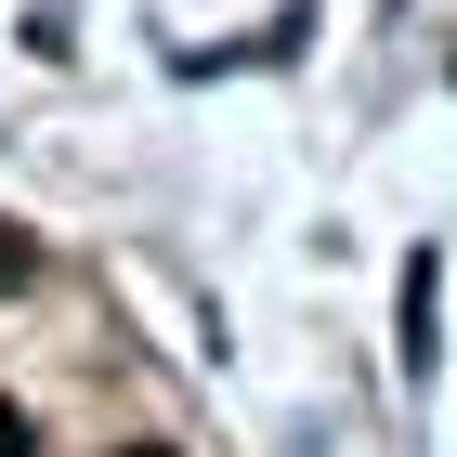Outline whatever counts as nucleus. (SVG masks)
<instances>
[{
  "label": "nucleus",
  "instance_id": "nucleus-2",
  "mask_svg": "<svg viewBox=\"0 0 457 457\" xmlns=\"http://www.w3.org/2000/svg\"><path fill=\"white\" fill-rule=\"evenodd\" d=\"M13 287H39V236L27 222H0V301H13Z\"/></svg>",
  "mask_w": 457,
  "mask_h": 457
},
{
  "label": "nucleus",
  "instance_id": "nucleus-3",
  "mask_svg": "<svg viewBox=\"0 0 457 457\" xmlns=\"http://www.w3.org/2000/svg\"><path fill=\"white\" fill-rule=\"evenodd\" d=\"M118 457H170V445H118Z\"/></svg>",
  "mask_w": 457,
  "mask_h": 457
},
{
  "label": "nucleus",
  "instance_id": "nucleus-1",
  "mask_svg": "<svg viewBox=\"0 0 457 457\" xmlns=\"http://www.w3.org/2000/svg\"><path fill=\"white\" fill-rule=\"evenodd\" d=\"M405 366H431V262H405Z\"/></svg>",
  "mask_w": 457,
  "mask_h": 457
}]
</instances>
